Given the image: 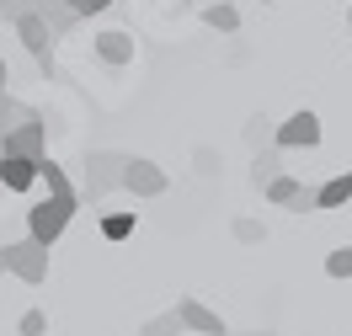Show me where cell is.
Masks as SVG:
<instances>
[{"instance_id":"1","label":"cell","mask_w":352,"mask_h":336,"mask_svg":"<svg viewBox=\"0 0 352 336\" xmlns=\"http://www.w3.org/2000/svg\"><path fill=\"white\" fill-rule=\"evenodd\" d=\"M123 166H129V155L123 150H91L86 155V166H80V198L86 203H102V198H112L118 187H123Z\"/></svg>"},{"instance_id":"2","label":"cell","mask_w":352,"mask_h":336,"mask_svg":"<svg viewBox=\"0 0 352 336\" xmlns=\"http://www.w3.org/2000/svg\"><path fill=\"white\" fill-rule=\"evenodd\" d=\"M75 208H80V198H43L38 208H27V235L38 240V246L54 251V240L69 229V219H75Z\"/></svg>"},{"instance_id":"3","label":"cell","mask_w":352,"mask_h":336,"mask_svg":"<svg viewBox=\"0 0 352 336\" xmlns=\"http://www.w3.org/2000/svg\"><path fill=\"white\" fill-rule=\"evenodd\" d=\"M0 160H48V117H27L0 134Z\"/></svg>"},{"instance_id":"4","label":"cell","mask_w":352,"mask_h":336,"mask_svg":"<svg viewBox=\"0 0 352 336\" xmlns=\"http://www.w3.org/2000/svg\"><path fill=\"white\" fill-rule=\"evenodd\" d=\"M0 262H6V272H11V278H22V283H32V289L48 278V246H38L32 235L6 240V246H0Z\"/></svg>"},{"instance_id":"5","label":"cell","mask_w":352,"mask_h":336,"mask_svg":"<svg viewBox=\"0 0 352 336\" xmlns=\"http://www.w3.org/2000/svg\"><path fill=\"white\" fill-rule=\"evenodd\" d=\"M320 139H326V128H320V117H315L309 107L288 112L283 123L272 128V144H278V150H315Z\"/></svg>"},{"instance_id":"6","label":"cell","mask_w":352,"mask_h":336,"mask_svg":"<svg viewBox=\"0 0 352 336\" xmlns=\"http://www.w3.org/2000/svg\"><path fill=\"white\" fill-rule=\"evenodd\" d=\"M123 187H129L133 198H160L166 187H171V177L155 166V160L144 155H129V166H123Z\"/></svg>"},{"instance_id":"7","label":"cell","mask_w":352,"mask_h":336,"mask_svg":"<svg viewBox=\"0 0 352 336\" xmlns=\"http://www.w3.org/2000/svg\"><path fill=\"white\" fill-rule=\"evenodd\" d=\"M176 320H182V331H192V336H224L230 326L219 320V310H208L203 299H176Z\"/></svg>"},{"instance_id":"8","label":"cell","mask_w":352,"mask_h":336,"mask_svg":"<svg viewBox=\"0 0 352 336\" xmlns=\"http://www.w3.org/2000/svg\"><path fill=\"white\" fill-rule=\"evenodd\" d=\"M32 16H38V22L48 27V38H54V43H59V38H69V32L80 27V16L69 11L65 0H38V11H32Z\"/></svg>"},{"instance_id":"9","label":"cell","mask_w":352,"mask_h":336,"mask_svg":"<svg viewBox=\"0 0 352 336\" xmlns=\"http://www.w3.org/2000/svg\"><path fill=\"white\" fill-rule=\"evenodd\" d=\"M96 59H102V65H133V38L129 32H102V38H96Z\"/></svg>"},{"instance_id":"10","label":"cell","mask_w":352,"mask_h":336,"mask_svg":"<svg viewBox=\"0 0 352 336\" xmlns=\"http://www.w3.org/2000/svg\"><path fill=\"white\" fill-rule=\"evenodd\" d=\"M203 27H208V32H224V38H235V32H241V11H235L230 0H214V5H203Z\"/></svg>"},{"instance_id":"11","label":"cell","mask_w":352,"mask_h":336,"mask_svg":"<svg viewBox=\"0 0 352 336\" xmlns=\"http://www.w3.org/2000/svg\"><path fill=\"white\" fill-rule=\"evenodd\" d=\"M0 187H6V192L38 187V166H32V160H0Z\"/></svg>"},{"instance_id":"12","label":"cell","mask_w":352,"mask_h":336,"mask_svg":"<svg viewBox=\"0 0 352 336\" xmlns=\"http://www.w3.org/2000/svg\"><path fill=\"white\" fill-rule=\"evenodd\" d=\"M38 181L48 187V198H80V192H75V181L65 177V166H59V160H38Z\"/></svg>"},{"instance_id":"13","label":"cell","mask_w":352,"mask_h":336,"mask_svg":"<svg viewBox=\"0 0 352 336\" xmlns=\"http://www.w3.org/2000/svg\"><path fill=\"white\" fill-rule=\"evenodd\" d=\"M272 177H283V150H278V144H262V150H256V160H251V181H256V187H267Z\"/></svg>"},{"instance_id":"14","label":"cell","mask_w":352,"mask_h":336,"mask_svg":"<svg viewBox=\"0 0 352 336\" xmlns=\"http://www.w3.org/2000/svg\"><path fill=\"white\" fill-rule=\"evenodd\" d=\"M342 203H352V171L331 177L326 187H315V208H342Z\"/></svg>"},{"instance_id":"15","label":"cell","mask_w":352,"mask_h":336,"mask_svg":"<svg viewBox=\"0 0 352 336\" xmlns=\"http://www.w3.org/2000/svg\"><path fill=\"white\" fill-rule=\"evenodd\" d=\"M139 336H187V331H182L176 310H160V315H150V320L139 326Z\"/></svg>"},{"instance_id":"16","label":"cell","mask_w":352,"mask_h":336,"mask_svg":"<svg viewBox=\"0 0 352 336\" xmlns=\"http://www.w3.org/2000/svg\"><path fill=\"white\" fill-rule=\"evenodd\" d=\"M299 187H305V181H299V177H288V171H283V177H272V181H267L262 192H267V203H278V208H288V198H294Z\"/></svg>"},{"instance_id":"17","label":"cell","mask_w":352,"mask_h":336,"mask_svg":"<svg viewBox=\"0 0 352 336\" xmlns=\"http://www.w3.org/2000/svg\"><path fill=\"white\" fill-rule=\"evenodd\" d=\"M133 224H139V214H133V208H123V214H107V219H102V235H107V240H129Z\"/></svg>"},{"instance_id":"18","label":"cell","mask_w":352,"mask_h":336,"mask_svg":"<svg viewBox=\"0 0 352 336\" xmlns=\"http://www.w3.org/2000/svg\"><path fill=\"white\" fill-rule=\"evenodd\" d=\"M272 128H278V123H272L267 112H256V117L245 123V144H251V150H262V144H272Z\"/></svg>"},{"instance_id":"19","label":"cell","mask_w":352,"mask_h":336,"mask_svg":"<svg viewBox=\"0 0 352 336\" xmlns=\"http://www.w3.org/2000/svg\"><path fill=\"white\" fill-rule=\"evenodd\" d=\"M230 235H235L241 246H262V240H267V229L256 219H235V224H230Z\"/></svg>"},{"instance_id":"20","label":"cell","mask_w":352,"mask_h":336,"mask_svg":"<svg viewBox=\"0 0 352 336\" xmlns=\"http://www.w3.org/2000/svg\"><path fill=\"white\" fill-rule=\"evenodd\" d=\"M192 171H198V177H219V150L198 144V150H192Z\"/></svg>"},{"instance_id":"21","label":"cell","mask_w":352,"mask_h":336,"mask_svg":"<svg viewBox=\"0 0 352 336\" xmlns=\"http://www.w3.org/2000/svg\"><path fill=\"white\" fill-rule=\"evenodd\" d=\"M326 272H331V278H352V246L331 251V256H326Z\"/></svg>"},{"instance_id":"22","label":"cell","mask_w":352,"mask_h":336,"mask_svg":"<svg viewBox=\"0 0 352 336\" xmlns=\"http://www.w3.org/2000/svg\"><path fill=\"white\" fill-rule=\"evenodd\" d=\"M38 0H0V22H16V16H32Z\"/></svg>"},{"instance_id":"23","label":"cell","mask_w":352,"mask_h":336,"mask_svg":"<svg viewBox=\"0 0 352 336\" xmlns=\"http://www.w3.org/2000/svg\"><path fill=\"white\" fill-rule=\"evenodd\" d=\"M16 331H22V336H43V331H48V315H43V310H27Z\"/></svg>"},{"instance_id":"24","label":"cell","mask_w":352,"mask_h":336,"mask_svg":"<svg viewBox=\"0 0 352 336\" xmlns=\"http://www.w3.org/2000/svg\"><path fill=\"white\" fill-rule=\"evenodd\" d=\"M69 11H75V16H80V22H86V16H96V11H107L112 0H65Z\"/></svg>"},{"instance_id":"25","label":"cell","mask_w":352,"mask_h":336,"mask_svg":"<svg viewBox=\"0 0 352 336\" xmlns=\"http://www.w3.org/2000/svg\"><path fill=\"white\" fill-rule=\"evenodd\" d=\"M288 208H294V214H315V187H299V192L288 198Z\"/></svg>"},{"instance_id":"26","label":"cell","mask_w":352,"mask_h":336,"mask_svg":"<svg viewBox=\"0 0 352 336\" xmlns=\"http://www.w3.org/2000/svg\"><path fill=\"white\" fill-rule=\"evenodd\" d=\"M6 80H11V69H6V59H0V96H6Z\"/></svg>"},{"instance_id":"27","label":"cell","mask_w":352,"mask_h":336,"mask_svg":"<svg viewBox=\"0 0 352 336\" xmlns=\"http://www.w3.org/2000/svg\"><path fill=\"white\" fill-rule=\"evenodd\" d=\"M224 336H278V331H224Z\"/></svg>"},{"instance_id":"28","label":"cell","mask_w":352,"mask_h":336,"mask_svg":"<svg viewBox=\"0 0 352 336\" xmlns=\"http://www.w3.org/2000/svg\"><path fill=\"white\" fill-rule=\"evenodd\" d=\"M0 134H6V96H0Z\"/></svg>"},{"instance_id":"29","label":"cell","mask_w":352,"mask_h":336,"mask_svg":"<svg viewBox=\"0 0 352 336\" xmlns=\"http://www.w3.org/2000/svg\"><path fill=\"white\" fill-rule=\"evenodd\" d=\"M347 32H352V11H347Z\"/></svg>"},{"instance_id":"30","label":"cell","mask_w":352,"mask_h":336,"mask_svg":"<svg viewBox=\"0 0 352 336\" xmlns=\"http://www.w3.org/2000/svg\"><path fill=\"white\" fill-rule=\"evenodd\" d=\"M0 278H6V262H0Z\"/></svg>"},{"instance_id":"31","label":"cell","mask_w":352,"mask_h":336,"mask_svg":"<svg viewBox=\"0 0 352 336\" xmlns=\"http://www.w3.org/2000/svg\"><path fill=\"white\" fill-rule=\"evenodd\" d=\"M0 27H6V22H0Z\"/></svg>"}]
</instances>
